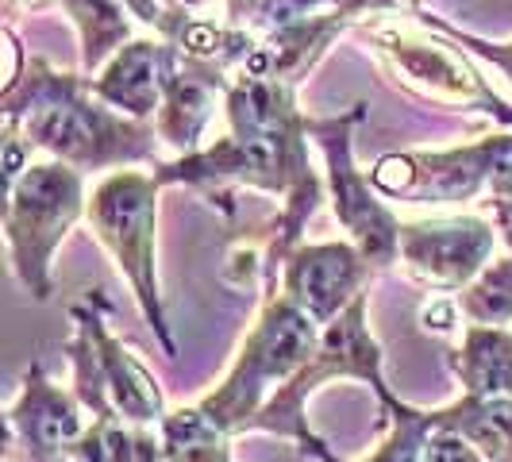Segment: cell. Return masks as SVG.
Here are the masks:
<instances>
[{
    "label": "cell",
    "mask_w": 512,
    "mask_h": 462,
    "mask_svg": "<svg viewBox=\"0 0 512 462\" xmlns=\"http://www.w3.org/2000/svg\"><path fill=\"white\" fill-rule=\"evenodd\" d=\"M228 131L201 151L166 158L154 178L158 185H193L224 216H235V189L266 193L274 216L247 231V243L231 255V282L262 278L274 289L285 258L301 247V231L328 201V181L308 158V116L297 108V89L255 74H235L224 97Z\"/></svg>",
    "instance_id": "cell-1"
},
{
    "label": "cell",
    "mask_w": 512,
    "mask_h": 462,
    "mask_svg": "<svg viewBox=\"0 0 512 462\" xmlns=\"http://www.w3.org/2000/svg\"><path fill=\"white\" fill-rule=\"evenodd\" d=\"M4 131L20 135L31 151H43L81 174L131 170L166 162L158 154V131L104 104L85 74H62L47 58H27L24 74L0 93Z\"/></svg>",
    "instance_id": "cell-2"
},
{
    "label": "cell",
    "mask_w": 512,
    "mask_h": 462,
    "mask_svg": "<svg viewBox=\"0 0 512 462\" xmlns=\"http://www.w3.org/2000/svg\"><path fill=\"white\" fill-rule=\"evenodd\" d=\"M320 335L324 328L308 312L285 301L282 293H266L258 320L239 343V355L231 362L228 378L197 405L220 428H228L231 436L247 432L251 420L266 409V401L293 382L301 374V366L316 355Z\"/></svg>",
    "instance_id": "cell-3"
},
{
    "label": "cell",
    "mask_w": 512,
    "mask_h": 462,
    "mask_svg": "<svg viewBox=\"0 0 512 462\" xmlns=\"http://www.w3.org/2000/svg\"><path fill=\"white\" fill-rule=\"evenodd\" d=\"M89 189L85 174L58 162L35 158L16 181H8L4 201V243L12 258V274L35 301H51L54 255L66 235L85 220Z\"/></svg>",
    "instance_id": "cell-4"
},
{
    "label": "cell",
    "mask_w": 512,
    "mask_h": 462,
    "mask_svg": "<svg viewBox=\"0 0 512 462\" xmlns=\"http://www.w3.org/2000/svg\"><path fill=\"white\" fill-rule=\"evenodd\" d=\"M74 335L66 339V355L74 366V393L93 412V420H124L135 428H158L166 420V401L154 374L131 355L108 328V301L101 289H89L70 305Z\"/></svg>",
    "instance_id": "cell-5"
},
{
    "label": "cell",
    "mask_w": 512,
    "mask_h": 462,
    "mask_svg": "<svg viewBox=\"0 0 512 462\" xmlns=\"http://www.w3.org/2000/svg\"><path fill=\"white\" fill-rule=\"evenodd\" d=\"M355 31L370 43L374 58L393 74V81L409 89L412 97L443 104V108H482L509 131V104L489 89L482 74L462 58V51L447 35L428 27L416 12L409 20L378 16V20L359 24Z\"/></svg>",
    "instance_id": "cell-6"
},
{
    "label": "cell",
    "mask_w": 512,
    "mask_h": 462,
    "mask_svg": "<svg viewBox=\"0 0 512 462\" xmlns=\"http://www.w3.org/2000/svg\"><path fill=\"white\" fill-rule=\"evenodd\" d=\"M158 178L147 170H112L89 193V228L104 243V251L128 278L143 320L154 328L166 359H178V343L166 328L162 289H158V262H154V231H158Z\"/></svg>",
    "instance_id": "cell-7"
},
{
    "label": "cell",
    "mask_w": 512,
    "mask_h": 462,
    "mask_svg": "<svg viewBox=\"0 0 512 462\" xmlns=\"http://www.w3.org/2000/svg\"><path fill=\"white\" fill-rule=\"evenodd\" d=\"M370 181L385 201L405 205H462L486 193L512 197V128L489 131L443 151H397L382 154L370 166Z\"/></svg>",
    "instance_id": "cell-8"
},
{
    "label": "cell",
    "mask_w": 512,
    "mask_h": 462,
    "mask_svg": "<svg viewBox=\"0 0 512 462\" xmlns=\"http://www.w3.org/2000/svg\"><path fill=\"white\" fill-rule=\"evenodd\" d=\"M382 362H385L382 347H378V339L366 328V297H359L339 320H332L324 328L316 355L301 366V374L293 382L285 385V389H278L266 401V409L251 420L247 432H274V436L297 439L305 455H316L324 447V439H316L308 432V416H305L308 397L324 382H332V378H355V382L370 385L382 405H389L397 393L385 382Z\"/></svg>",
    "instance_id": "cell-9"
},
{
    "label": "cell",
    "mask_w": 512,
    "mask_h": 462,
    "mask_svg": "<svg viewBox=\"0 0 512 462\" xmlns=\"http://www.w3.org/2000/svg\"><path fill=\"white\" fill-rule=\"evenodd\" d=\"M366 116V101H355L339 116H308V139L324 154V181L335 220L351 235L362 258L378 270L401 262V216L385 205L374 189L370 174H362L355 162V128Z\"/></svg>",
    "instance_id": "cell-10"
},
{
    "label": "cell",
    "mask_w": 512,
    "mask_h": 462,
    "mask_svg": "<svg viewBox=\"0 0 512 462\" xmlns=\"http://www.w3.org/2000/svg\"><path fill=\"white\" fill-rule=\"evenodd\" d=\"M497 251L486 212H436L401 220V266L412 282L436 293H462Z\"/></svg>",
    "instance_id": "cell-11"
},
{
    "label": "cell",
    "mask_w": 512,
    "mask_h": 462,
    "mask_svg": "<svg viewBox=\"0 0 512 462\" xmlns=\"http://www.w3.org/2000/svg\"><path fill=\"white\" fill-rule=\"evenodd\" d=\"M370 278H374V266L362 258L351 239L347 243H301L285 258L278 282L266 293H282L285 301L308 312L320 328H328L359 297H366Z\"/></svg>",
    "instance_id": "cell-12"
},
{
    "label": "cell",
    "mask_w": 512,
    "mask_h": 462,
    "mask_svg": "<svg viewBox=\"0 0 512 462\" xmlns=\"http://www.w3.org/2000/svg\"><path fill=\"white\" fill-rule=\"evenodd\" d=\"M85 405L77 393L47 378L35 362L24 374V389L8 409V447H20L27 462H58L70 455L77 439L85 436Z\"/></svg>",
    "instance_id": "cell-13"
},
{
    "label": "cell",
    "mask_w": 512,
    "mask_h": 462,
    "mask_svg": "<svg viewBox=\"0 0 512 462\" xmlns=\"http://www.w3.org/2000/svg\"><path fill=\"white\" fill-rule=\"evenodd\" d=\"M228 85H231L228 70L181 58L178 70L166 81L162 108H158V116H154L158 143L170 147L178 158L181 154L201 151V147H205V131L212 128L216 112H224Z\"/></svg>",
    "instance_id": "cell-14"
},
{
    "label": "cell",
    "mask_w": 512,
    "mask_h": 462,
    "mask_svg": "<svg viewBox=\"0 0 512 462\" xmlns=\"http://www.w3.org/2000/svg\"><path fill=\"white\" fill-rule=\"evenodd\" d=\"M178 62V47L158 39V35L154 39H131L128 47H120V51L112 54V62L104 66L101 74L89 77V85L116 112H124L131 120L154 124V116L162 108L166 81L178 70Z\"/></svg>",
    "instance_id": "cell-15"
},
{
    "label": "cell",
    "mask_w": 512,
    "mask_h": 462,
    "mask_svg": "<svg viewBox=\"0 0 512 462\" xmlns=\"http://www.w3.org/2000/svg\"><path fill=\"white\" fill-rule=\"evenodd\" d=\"M462 397L493 401L512 397V332L509 328H462L459 347L447 355Z\"/></svg>",
    "instance_id": "cell-16"
},
{
    "label": "cell",
    "mask_w": 512,
    "mask_h": 462,
    "mask_svg": "<svg viewBox=\"0 0 512 462\" xmlns=\"http://www.w3.org/2000/svg\"><path fill=\"white\" fill-rule=\"evenodd\" d=\"M58 4L70 24L77 27V39H81V74L97 77L112 62V54L120 47H128L131 39V12L120 0H47Z\"/></svg>",
    "instance_id": "cell-17"
},
{
    "label": "cell",
    "mask_w": 512,
    "mask_h": 462,
    "mask_svg": "<svg viewBox=\"0 0 512 462\" xmlns=\"http://www.w3.org/2000/svg\"><path fill=\"white\" fill-rule=\"evenodd\" d=\"M432 420L436 428L459 432L466 443H474L486 462H512V397H459L455 405L432 409Z\"/></svg>",
    "instance_id": "cell-18"
},
{
    "label": "cell",
    "mask_w": 512,
    "mask_h": 462,
    "mask_svg": "<svg viewBox=\"0 0 512 462\" xmlns=\"http://www.w3.org/2000/svg\"><path fill=\"white\" fill-rule=\"evenodd\" d=\"M158 436L166 462H231V432L220 428L201 405L166 412Z\"/></svg>",
    "instance_id": "cell-19"
},
{
    "label": "cell",
    "mask_w": 512,
    "mask_h": 462,
    "mask_svg": "<svg viewBox=\"0 0 512 462\" xmlns=\"http://www.w3.org/2000/svg\"><path fill=\"white\" fill-rule=\"evenodd\" d=\"M70 462H166L158 428H135L124 420H93L70 447Z\"/></svg>",
    "instance_id": "cell-20"
},
{
    "label": "cell",
    "mask_w": 512,
    "mask_h": 462,
    "mask_svg": "<svg viewBox=\"0 0 512 462\" xmlns=\"http://www.w3.org/2000/svg\"><path fill=\"white\" fill-rule=\"evenodd\" d=\"M459 312L474 328H509L512 324V255H497L486 270L455 293Z\"/></svg>",
    "instance_id": "cell-21"
},
{
    "label": "cell",
    "mask_w": 512,
    "mask_h": 462,
    "mask_svg": "<svg viewBox=\"0 0 512 462\" xmlns=\"http://www.w3.org/2000/svg\"><path fill=\"white\" fill-rule=\"evenodd\" d=\"M416 16H420L428 27H436L439 35H447L459 51H470L474 58H482V62H489V66H497L501 77L512 85V39L509 43H489V39H482V35H470V31L447 24V20H439V16H428V12H416ZM509 128H512V116H509Z\"/></svg>",
    "instance_id": "cell-22"
},
{
    "label": "cell",
    "mask_w": 512,
    "mask_h": 462,
    "mask_svg": "<svg viewBox=\"0 0 512 462\" xmlns=\"http://www.w3.org/2000/svg\"><path fill=\"white\" fill-rule=\"evenodd\" d=\"M328 8L347 24V31H355L359 24L378 20V16H401L409 0H328Z\"/></svg>",
    "instance_id": "cell-23"
},
{
    "label": "cell",
    "mask_w": 512,
    "mask_h": 462,
    "mask_svg": "<svg viewBox=\"0 0 512 462\" xmlns=\"http://www.w3.org/2000/svg\"><path fill=\"white\" fill-rule=\"evenodd\" d=\"M420 462H482V455H478V447L466 443L459 432L436 428L432 439H428V447H424V455H420Z\"/></svg>",
    "instance_id": "cell-24"
},
{
    "label": "cell",
    "mask_w": 512,
    "mask_h": 462,
    "mask_svg": "<svg viewBox=\"0 0 512 462\" xmlns=\"http://www.w3.org/2000/svg\"><path fill=\"white\" fill-rule=\"evenodd\" d=\"M420 324H424L428 332H439V335L459 332V324H462L459 301H455V297H443V301L424 305V312H420Z\"/></svg>",
    "instance_id": "cell-25"
},
{
    "label": "cell",
    "mask_w": 512,
    "mask_h": 462,
    "mask_svg": "<svg viewBox=\"0 0 512 462\" xmlns=\"http://www.w3.org/2000/svg\"><path fill=\"white\" fill-rule=\"evenodd\" d=\"M482 212L489 216V224L497 231V243L505 247V255H512V197H493L482 205Z\"/></svg>",
    "instance_id": "cell-26"
},
{
    "label": "cell",
    "mask_w": 512,
    "mask_h": 462,
    "mask_svg": "<svg viewBox=\"0 0 512 462\" xmlns=\"http://www.w3.org/2000/svg\"><path fill=\"white\" fill-rule=\"evenodd\" d=\"M131 12V20H139L143 27H151L154 35L166 24V0H120Z\"/></svg>",
    "instance_id": "cell-27"
},
{
    "label": "cell",
    "mask_w": 512,
    "mask_h": 462,
    "mask_svg": "<svg viewBox=\"0 0 512 462\" xmlns=\"http://www.w3.org/2000/svg\"><path fill=\"white\" fill-rule=\"evenodd\" d=\"M220 4H224V20L247 31V20L255 16V8L262 4V0H220Z\"/></svg>",
    "instance_id": "cell-28"
}]
</instances>
